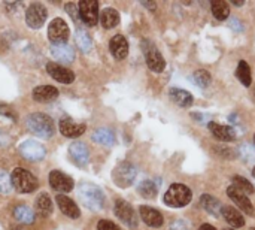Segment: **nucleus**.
<instances>
[{
  "mask_svg": "<svg viewBox=\"0 0 255 230\" xmlns=\"http://www.w3.org/2000/svg\"><path fill=\"white\" fill-rule=\"evenodd\" d=\"M10 181H12V187H15V190H18L19 193H31L39 186L34 175L22 168H16L12 171Z\"/></svg>",
  "mask_w": 255,
  "mask_h": 230,
  "instance_id": "4",
  "label": "nucleus"
},
{
  "mask_svg": "<svg viewBox=\"0 0 255 230\" xmlns=\"http://www.w3.org/2000/svg\"><path fill=\"white\" fill-rule=\"evenodd\" d=\"M69 156L73 160V163L76 166H79V168L85 166L88 163V159H90L88 150H87V147L82 142H73L69 147Z\"/></svg>",
  "mask_w": 255,
  "mask_h": 230,
  "instance_id": "15",
  "label": "nucleus"
},
{
  "mask_svg": "<svg viewBox=\"0 0 255 230\" xmlns=\"http://www.w3.org/2000/svg\"><path fill=\"white\" fill-rule=\"evenodd\" d=\"M66 10H67V13H70V15H72V18H73L75 21H78L79 9L76 7V4H75V3H72V1L66 3Z\"/></svg>",
  "mask_w": 255,
  "mask_h": 230,
  "instance_id": "39",
  "label": "nucleus"
},
{
  "mask_svg": "<svg viewBox=\"0 0 255 230\" xmlns=\"http://www.w3.org/2000/svg\"><path fill=\"white\" fill-rule=\"evenodd\" d=\"M85 124H79L72 121L70 118H63L60 121V132L66 138H78L85 132Z\"/></svg>",
  "mask_w": 255,
  "mask_h": 230,
  "instance_id": "19",
  "label": "nucleus"
},
{
  "mask_svg": "<svg viewBox=\"0 0 255 230\" xmlns=\"http://www.w3.org/2000/svg\"><path fill=\"white\" fill-rule=\"evenodd\" d=\"M75 40H76V45L81 51L84 52H88L93 46V40H91V36L85 31V30H78L76 34H75Z\"/></svg>",
  "mask_w": 255,
  "mask_h": 230,
  "instance_id": "31",
  "label": "nucleus"
},
{
  "mask_svg": "<svg viewBox=\"0 0 255 230\" xmlns=\"http://www.w3.org/2000/svg\"><path fill=\"white\" fill-rule=\"evenodd\" d=\"M100 22L105 28H114L120 24V13L112 7H106L100 13Z\"/></svg>",
  "mask_w": 255,
  "mask_h": 230,
  "instance_id": "24",
  "label": "nucleus"
},
{
  "mask_svg": "<svg viewBox=\"0 0 255 230\" xmlns=\"http://www.w3.org/2000/svg\"><path fill=\"white\" fill-rule=\"evenodd\" d=\"M211 73L208 72V70H203V69H200V70H197V72H194V75H193V81L200 87V88H206L209 84H211Z\"/></svg>",
  "mask_w": 255,
  "mask_h": 230,
  "instance_id": "35",
  "label": "nucleus"
},
{
  "mask_svg": "<svg viewBox=\"0 0 255 230\" xmlns=\"http://www.w3.org/2000/svg\"><path fill=\"white\" fill-rule=\"evenodd\" d=\"M13 216H15V219L19 223H24V225H30V223L34 222V213L28 207H25V205L16 207L15 211H13Z\"/></svg>",
  "mask_w": 255,
  "mask_h": 230,
  "instance_id": "30",
  "label": "nucleus"
},
{
  "mask_svg": "<svg viewBox=\"0 0 255 230\" xmlns=\"http://www.w3.org/2000/svg\"><path fill=\"white\" fill-rule=\"evenodd\" d=\"M137 192L140 193L142 198L146 199H154L157 195V186L152 181H142L137 187Z\"/></svg>",
  "mask_w": 255,
  "mask_h": 230,
  "instance_id": "33",
  "label": "nucleus"
},
{
  "mask_svg": "<svg viewBox=\"0 0 255 230\" xmlns=\"http://www.w3.org/2000/svg\"><path fill=\"white\" fill-rule=\"evenodd\" d=\"M79 18L87 25H96L99 22V1L97 0H81L78 4Z\"/></svg>",
  "mask_w": 255,
  "mask_h": 230,
  "instance_id": "8",
  "label": "nucleus"
},
{
  "mask_svg": "<svg viewBox=\"0 0 255 230\" xmlns=\"http://www.w3.org/2000/svg\"><path fill=\"white\" fill-rule=\"evenodd\" d=\"M55 201H57V205H58L60 211H61L64 216H67V217H70V219H73V220L79 219L81 211H79V208L76 207V204H75L72 199H69V198L64 196V195H57Z\"/></svg>",
  "mask_w": 255,
  "mask_h": 230,
  "instance_id": "18",
  "label": "nucleus"
},
{
  "mask_svg": "<svg viewBox=\"0 0 255 230\" xmlns=\"http://www.w3.org/2000/svg\"><path fill=\"white\" fill-rule=\"evenodd\" d=\"M114 211H115V216H117L124 225H127L128 228H136V226H137L136 213H134L133 207H131L128 202H126V201H123V199H118V201L115 202Z\"/></svg>",
  "mask_w": 255,
  "mask_h": 230,
  "instance_id": "10",
  "label": "nucleus"
},
{
  "mask_svg": "<svg viewBox=\"0 0 255 230\" xmlns=\"http://www.w3.org/2000/svg\"><path fill=\"white\" fill-rule=\"evenodd\" d=\"M212 12L215 15V18L218 19H227L229 15H230V7H229V3L227 1H212Z\"/></svg>",
  "mask_w": 255,
  "mask_h": 230,
  "instance_id": "32",
  "label": "nucleus"
},
{
  "mask_svg": "<svg viewBox=\"0 0 255 230\" xmlns=\"http://www.w3.org/2000/svg\"><path fill=\"white\" fill-rule=\"evenodd\" d=\"M191 190L184 184H173L164 195V204L172 208H182L191 202Z\"/></svg>",
  "mask_w": 255,
  "mask_h": 230,
  "instance_id": "3",
  "label": "nucleus"
},
{
  "mask_svg": "<svg viewBox=\"0 0 255 230\" xmlns=\"http://www.w3.org/2000/svg\"><path fill=\"white\" fill-rule=\"evenodd\" d=\"M233 187H236L239 192H242L245 195H253L254 193L253 184L244 177H233Z\"/></svg>",
  "mask_w": 255,
  "mask_h": 230,
  "instance_id": "34",
  "label": "nucleus"
},
{
  "mask_svg": "<svg viewBox=\"0 0 255 230\" xmlns=\"http://www.w3.org/2000/svg\"><path fill=\"white\" fill-rule=\"evenodd\" d=\"M199 230H217V229H215L214 226H211V225H203V226H202Z\"/></svg>",
  "mask_w": 255,
  "mask_h": 230,
  "instance_id": "45",
  "label": "nucleus"
},
{
  "mask_svg": "<svg viewBox=\"0 0 255 230\" xmlns=\"http://www.w3.org/2000/svg\"><path fill=\"white\" fill-rule=\"evenodd\" d=\"M227 195H229V198L245 213V214H248V216H254V207H253V204H251V201L248 199V196L245 195V193H242V192H239L236 187H229L227 189Z\"/></svg>",
  "mask_w": 255,
  "mask_h": 230,
  "instance_id": "14",
  "label": "nucleus"
},
{
  "mask_svg": "<svg viewBox=\"0 0 255 230\" xmlns=\"http://www.w3.org/2000/svg\"><path fill=\"white\" fill-rule=\"evenodd\" d=\"M7 144H9L7 136H6V135H3V133H0V147H4V145H7Z\"/></svg>",
  "mask_w": 255,
  "mask_h": 230,
  "instance_id": "43",
  "label": "nucleus"
},
{
  "mask_svg": "<svg viewBox=\"0 0 255 230\" xmlns=\"http://www.w3.org/2000/svg\"><path fill=\"white\" fill-rule=\"evenodd\" d=\"M79 198H81L82 204L93 211H100L105 207V195L94 184H90V183L81 184L79 186Z\"/></svg>",
  "mask_w": 255,
  "mask_h": 230,
  "instance_id": "2",
  "label": "nucleus"
},
{
  "mask_svg": "<svg viewBox=\"0 0 255 230\" xmlns=\"http://www.w3.org/2000/svg\"><path fill=\"white\" fill-rule=\"evenodd\" d=\"M48 39L52 45H64L69 39V25L63 18H54L48 25Z\"/></svg>",
  "mask_w": 255,
  "mask_h": 230,
  "instance_id": "7",
  "label": "nucleus"
},
{
  "mask_svg": "<svg viewBox=\"0 0 255 230\" xmlns=\"http://www.w3.org/2000/svg\"><path fill=\"white\" fill-rule=\"evenodd\" d=\"M27 127L31 133L43 139H49L55 132L54 121L51 120V117L45 114H39V112L30 114L27 117Z\"/></svg>",
  "mask_w": 255,
  "mask_h": 230,
  "instance_id": "1",
  "label": "nucleus"
},
{
  "mask_svg": "<svg viewBox=\"0 0 255 230\" xmlns=\"http://www.w3.org/2000/svg\"><path fill=\"white\" fill-rule=\"evenodd\" d=\"M51 55L63 63H70L75 58V51L70 45L64 43V45H52L51 46Z\"/></svg>",
  "mask_w": 255,
  "mask_h": 230,
  "instance_id": "22",
  "label": "nucleus"
},
{
  "mask_svg": "<svg viewBox=\"0 0 255 230\" xmlns=\"http://www.w3.org/2000/svg\"><path fill=\"white\" fill-rule=\"evenodd\" d=\"M254 142H255V135H254Z\"/></svg>",
  "mask_w": 255,
  "mask_h": 230,
  "instance_id": "48",
  "label": "nucleus"
},
{
  "mask_svg": "<svg viewBox=\"0 0 255 230\" xmlns=\"http://www.w3.org/2000/svg\"><path fill=\"white\" fill-rule=\"evenodd\" d=\"M209 130L212 132V135L220 139V141H224V142H230V141H235L236 139V130L230 126H221L218 123H214L211 121L209 123Z\"/></svg>",
  "mask_w": 255,
  "mask_h": 230,
  "instance_id": "20",
  "label": "nucleus"
},
{
  "mask_svg": "<svg viewBox=\"0 0 255 230\" xmlns=\"http://www.w3.org/2000/svg\"><path fill=\"white\" fill-rule=\"evenodd\" d=\"M251 230H255V228H254V229H251Z\"/></svg>",
  "mask_w": 255,
  "mask_h": 230,
  "instance_id": "50",
  "label": "nucleus"
},
{
  "mask_svg": "<svg viewBox=\"0 0 255 230\" xmlns=\"http://www.w3.org/2000/svg\"><path fill=\"white\" fill-rule=\"evenodd\" d=\"M97 230H121L115 223L108 222V220H100L97 225Z\"/></svg>",
  "mask_w": 255,
  "mask_h": 230,
  "instance_id": "38",
  "label": "nucleus"
},
{
  "mask_svg": "<svg viewBox=\"0 0 255 230\" xmlns=\"http://www.w3.org/2000/svg\"><path fill=\"white\" fill-rule=\"evenodd\" d=\"M109 49L112 52V55L118 60H123L127 57L128 54V42L123 34H117L111 39L109 42Z\"/></svg>",
  "mask_w": 255,
  "mask_h": 230,
  "instance_id": "16",
  "label": "nucleus"
},
{
  "mask_svg": "<svg viewBox=\"0 0 255 230\" xmlns=\"http://www.w3.org/2000/svg\"><path fill=\"white\" fill-rule=\"evenodd\" d=\"M200 201H202L203 208H205L209 214H212V216H215V217H220V214L223 213V207H221V204H220L218 199H215V198L211 196V195H203Z\"/></svg>",
  "mask_w": 255,
  "mask_h": 230,
  "instance_id": "26",
  "label": "nucleus"
},
{
  "mask_svg": "<svg viewBox=\"0 0 255 230\" xmlns=\"http://www.w3.org/2000/svg\"><path fill=\"white\" fill-rule=\"evenodd\" d=\"M19 151L22 154V157H25L27 160H31V162H39L45 157L46 151L43 148L42 144L36 142V141H25L19 145Z\"/></svg>",
  "mask_w": 255,
  "mask_h": 230,
  "instance_id": "12",
  "label": "nucleus"
},
{
  "mask_svg": "<svg viewBox=\"0 0 255 230\" xmlns=\"http://www.w3.org/2000/svg\"><path fill=\"white\" fill-rule=\"evenodd\" d=\"M46 72L51 75L52 79H55L58 82H63V84H70V82L75 81V73L70 69L61 66L58 63H48L46 64Z\"/></svg>",
  "mask_w": 255,
  "mask_h": 230,
  "instance_id": "13",
  "label": "nucleus"
},
{
  "mask_svg": "<svg viewBox=\"0 0 255 230\" xmlns=\"http://www.w3.org/2000/svg\"><path fill=\"white\" fill-rule=\"evenodd\" d=\"M48 12L42 3H31L25 10V21L30 28H40L46 21Z\"/></svg>",
  "mask_w": 255,
  "mask_h": 230,
  "instance_id": "9",
  "label": "nucleus"
},
{
  "mask_svg": "<svg viewBox=\"0 0 255 230\" xmlns=\"http://www.w3.org/2000/svg\"><path fill=\"white\" fill-rule=\"evenodd\" d=\"M142 49H143L148 67L151 70L157 72V73L163 72L164 67H166V61H164L163 55L160 54V51L157 49V46L152 42H149L148 39H143L142 40Z\"/></svg>",
  "mask_w": 255,
  "mask_h": 230,
  "instance_id": "6",
  "label": "nucleus"
},
{
  "mask_svg": "<svg viewBox=\"0 0 255 230\" xmlns=\"http://www.w3.org/2000/svg\"><path fill=\"white\" fill-rule=\"evenodd\" d=\"M241 154H242V157L245 159V162H248V163H253V162H255L254 147H251V145H242V148H241Z\"/></svg>",
  "mask_w": 255,
  "mask_h": 230,
  "instance_id": "37",
  "label": "nucleus"
},
{
  "mask_svg": "<svg viewBox=\"0 0 255 230\" xmlns=\"http://www.w3.org/2000/svg\"><path fill=\"white\" fill-rule=\"evenodd\" d=\"M232 3H235L236 6H242V4H244L245 1H242V0H235V1H232Z\"/></svg>",
  "mask_w": 255,
  "mask_h": 230,
  "instance_id": "46",
  "label": "nucleus"
},
{
  "mask_svg": "<svg viewBox=\"0 0 255 230\" xmlns=\"http://www.w3.org/2000/svg\"><path fill=\"white\" fill-rule=\"evenodd\" d=\"M170 97H172V100L176 105H179L182 108H188L194 102L193 100V94L188 93V91H185V90H181V88H172L170 90Z\"/></svg>",
  "mask_w": 255,
  "mask_h": 230,
  "instance_id": "25",
  "label": "nucleus"
},
{
  "mask_svg": "<svg viewBox=\"0 0 255 230\" xmlns=\"http://www.w3.org/2000/svg\"><path fill=\"white\" fill-rule=\"evenodd\" d=\"M236 76L239 78V81L245 85V87H250L251 82H253V76H251V69L248 66V63L245 60H241L239 61V66L236 69Z\"/></svg>",
  "mask_w": 255,
  "mask_h": 230,
  "instance_id": "29",
  "label": "nucleus"
},
{
  "mask_svg": "<svg viewBox=\"0 0 255 230\" xmlns=\"http://www.w3.org/2000/svg\"><path fill=\"white\" fill-rule=\"evenodd\" d=\"M36 213L40 217H49L52 214V202L46 193H42L36 201Z\"/></svg>",
  "mask_w": 255,
  "mask_h": 230,
  "instance_id": "27",
  "label": "nucleus"
},
{
  "mask_svg": "<svg viewBox=\"0 0 255 230\" xmlns=\"http://www.w3.org/2000/svg\"><path fill=\"white\" fill-rule=\"evenodd\" d=\"M223 217L226 219V222L230 225V226H233V228H242L244 225H245V219H244V216L239 213V211H236L233 207H223Z\"/></svg>",
  "mask_w": 255,
  "mask_h": 230,
  "instance_id": "23",
  "label": "nucleus"
},
{
  "mask_svg": "<svg viewBox=\"0 0 255 230\" xmlns=\"http://www.w3.org/2000/svg\"><path fill=\"white\" fill-rule=\"evenodd\" d=\"M230 27H232L233 30H236V31H242V30H244V25H242L238 19H232V21H230Z\"/></svg>",
  "mask_w": 255,
  "mask_h": 230,
  "instance_id": "41",
  "label": "nucleus"
},
{
  "mask_svg": "<svg viewBox=\"0 0 255 230\" xmlns=\"http://www.w3.org/2000/svg\"><path fill=\"white\" fill-rule=\"evenodd\" d=\"M226 230H232V229H226Z\"/></svg>",
  "mask_w": 255,
  "mask_h": 230,
  "instance_id": "49",
  "label": "nucleus"
},
{
  "mask_svg": "<svg viewBox=\"0 0 255 230\" xmlns=\"http://www.w3.org/2000/svg\"><path fill=\"white\" fill-rule=\"evenodd\" d=\"M172 230H187V225L184 223V222H178V223H175L172 228Z\"/></svg>",
  "mask_w": 255,
  "mask_h": 230,
  "instance_id": "42",
  "label": "nucleus"
},
{
  "mask_svg": "<svg viewBox=\"0 0 255 230\" xmlns=\"http://www.w3.org/2000/svg\"><path fill=\"white\" fill-rule=\"evenodd\" d=\"M253 174H254V177H255V168H254V172H253Z\"/></svg>",
  "mask_w": 255,
  "mask_h": 230,
  "instance_id": "47",
  "label": "nucleus"
},
{
  "mask_svg": "<svg viewBox=\"0 0 255 230\" xmlns=\"http://www.w3.org/2000/svg\"><path fill=\"white\" fill-rule=\"evenodd\" d=\"M136 174H137V171H136V168H134L131 163L123 162V163H120V165L114 169V172H112V180H114V183H115L118 187L127 189V187H130V186L134 183Z\"/></svg>",
  "mask_w": 255,
  "mask_h": 230,
  "instance_id": "5",
  "label": "nucleus"
},
{
  "mask_svg": "<svg viewBox=\"0 0 255 230\" xmlns=\"http://www.w3.org/2000/svg\"><path fill=\"white\" fill-rule=\"evenodd\" d=\"M140 219L143 220L145 225L151 226V228H161L163 226V216L151 208V207H140Z\"/></svg>",
  "mask_w": 255,
  "mask_h": 230,
  "instance_id": "21",
  "label": "nucleus"
},
{
  "mask_svg": "<svg viewBox=\"0 0 255 230\" xmlns=\"http://www.w3.org/2000/svg\"><path fill=\"white\" fill-rule=\"evenodd\" d=\"M10 190H12L10 177L4 171H0V192L1 193H9Z\"/></svg>",
  "mask_w": 255,
  "mask_h": 230,
  "instance_id": "36",
  "label": "nucleus"
},
{
  "mask_svg": "<svg viewBox=\"0 0 255 230\" xmlns=\"http://www.w3.org/2000/svg\"><path fill=\"white\" fill-rule=\"evenodd\" d=\"M49 184L58 193H69L75 187L73 180L69 175L63 174L61 171H51V174H49Z\"/></svg>",
  "mask_w": 255,
  "mask_h": 230,
  "instance_id": "11",
  "label": "nucleus"
},
{
  "mask_svg": "<svg viewBox=\"0 0 255 230\" xmlns=\"http://www.w3.org/2000/svg\"><path fill=\"white\" fill-rule=\"evenodd\" d=\"M0 114H3V115H6L7 118H12V120H15V117H13V114H12V111H10L9 108H6L4 105H0Z\"/></svg>",
  "mask_w": 255,
  "mask_h": 230,
  "instance_id": "40",
  "label": "nucleus"
},
{
  "mask_svg": "<svg viewBox=\"0 0 255 230\" xmlns=\"http://www.w3.org/2000/svg\"><path fill=\"white\" fill-rule=\"evenodd\" d=\"M93 141L97 142V144H102V145H106V147H111L115 144V135L112 130L109 129H99L94 132L93 135Z\"/></svg>",
  "mask_w": 255,
  "mask_h": 230,
  "instance_id": "28",
  "label": "nucleus"
},
{
  "mask_svg": "<svg viewBox=\"0 0 255 230\" xmlns=\"http://www.w3.org/2000/svg\"><path fill=\"white\" fill-rule=\"evenodd\" d=\"M143 3V6H146V7H149V9H155V1H142Z\"/></svg>",
  "mask_w": 255,
  "mask_h": 230,
  "instance_id": "44",
  "label": "nucleus"
},
{
  "mask_svg": "<svg viewBox=\"0 0 255 230\" xmlns=\"http://www.w3.org/2000/svg\"><path fill=\"white\" fill-rule=\"evenodd\" d=\"M31 96L39 103H48L58 97V90L52 85H39L33 90Z\"/></svg>",
  "mask_w": 255,
  "mask_h": 230,
  "instance_id": "17",
  "label": "nucleus"
}]
</instances>
